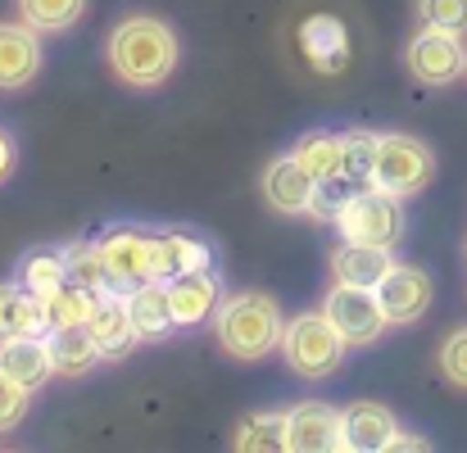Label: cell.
<instances>
[{"label": "cell", "instance_id": "obj_18", "mask_svg": "<svg viewBox=\"0 0 467 453\" xmlns=\"http://www.w3.org/2000/svg\"><path fill=\"white\" fill-rule=\"evenodd\" d=\"M213 268V250L191 232H155V282H172L182 273Z\"/></svg>", "mask_w": 467, "mask_h": 453}, {"label": "cell", "instance_id": "obj_3", "mask_svg": "<svg viewBox=\"0 0 467 453\" xmlns=\"http://www.w3.org/2000/svg\"><path fill=\"white\" fill-rule=\"evenodd\" d=\"M282 354H286V367H291V372H300V376H309V381H322V376H331V372L345 363L349 345H345V335L331 326V317L317 308V313H296V317L286 322V331H282Z\"/></svg>", "mask_w": 467, "mask_h": 453}, {"label": "cell", "instance_id": "obj_1", "mask_svg": "<svg viewBox=\"0 0 467 453\" xmlns=\"http://www.w3.org/2000/svg\"><path fill=\"white\" fill-rule=\"evenodd\" d=\"M177 32L155 14H128L109 32V68L137 91H155L177 68Z\"/></svg>", "mask_w": 467, "mask_h": 453}, {"label": "cell", "instance_id": "obj_27", "mask_svg": "<svg viewBox=\"0 0 467 453\" xmlns=\"http://www.w3.org/2000/svg\"><path fill=\"white\" fill-rule=\"evenodd\" d=\"M236 449H286V413H259V417H245L241 431H236Z\"/></svg>", "mask_w": 467, "mask_h": 453}, {"label": "cell", "instance_id": "obj_20", "mask_svg": "<svg viewBox=\"0 0 467 453\" xmlns=\"http://www.w3.org/2000/svg\"><path fill=\"white\" fill-rule=\"evenodd\" d=\"M0 372L23 381L27 390H36L50 372V354H46V335H9L0 340Z\"/></svg>", "mask_w": 467, "mask_h": 453}, {"label": "cell", "instance_id": "obj_4", "mask_svg": "<svg viewBox=\"0 0 467 453\" xmlns=\"http://www.w3.org/2000/svg\"><path fill=\"white\" fill-rule=\"evenodd\" d=\"M431 177H436V154H431L427 141L404 137V132L377 137V159H372V177H368L372 186H381V190L409 200V195H418Z\"/></svg>", "mask_w": 467, "mask_h": 453}, {"label": "cell", "instance_id": "obj_7", "mask_svg": "<svg viewBox=\"0 0 467 453\" xmlns=\"http://www.w3.org/2000/svg\"><path fill=\"white\" fill-rule=\"evenodd\" d=\"M322 313L331 317V326L345 335L349 349H368L381 340V331L390 326L381 304H377V291L368 286H349V282H331L327 300H322Z\"/></svg>", "mask_w": 467, "mask_h": 453}, {"label": "cell", "instance_id": "obj_11", "mask_svg": "<svg viewBox=\"0 0 467 453\" xmlns=\"http://www.w3.org/2000/svg\"><path fill=\"white\" fill-rule=\"evenodd\" d=\"M168 286V308H172V322L177 326H200L218 313L223 304V282L213 277V268H200V273H182Z\"/></svg>", "mask_w": 467, "mask_h": 453}, {"label": "cell", "instance_id": "obj_29", "mask_svg": "<svg viewBox=\"0 0 467 453\" xmlns=\"http://www.w3.org/2000/svg\"><path fill=\"white\" fill-rule=\"evenodd\" d=\"M372 159H377V137L372 132H345V172L363 186H372Z\"/></svg>", "mask_w": 467, "mask_h": 453}, {"label": "cell", "instance_id": "obj_23", "mask_svg": "<svg viewBox=\"0 0 467 453\" xmlns=\"http://www.w3.org/2000/svg\"><path fill=\"white\" fill-rule=\"evenodd\" d=\"M18 286L36 300H50L55 291L68 286V268H64V250H32L18 263Z\"/></svg>", "mask_w": 467, "mask_h": 453}, {"label": "cell", "instance_id": "obj_22", "mask_svg": "<svg viewBox=\"0 0 467 453\" xmlns=\"http://www.w3.org/2000/svg\"><path fill=\"white\" fill-rule=\"evenodd\" d=\"M296 159L313 172V181H331V177H349L345 172V132H309L300 137Z\"/></svg>", "mask_w": 467, "mask_h": 453}, {"label": "cell", "instance_id": "obj_19", "mask_svg": "<svg viewBox=\"0 0 467 453\" xmlns=\"http://www.w3.org/2000/svg\"><path fill=\"white\" fill-rule=\"evenodd\" d=\"M46 331H50L46 300L27 295L18 282H0V340H9V335H46Z\"/></svg>", "mask_w": 467, "mask_h": 453}, {"label": "cell", "instance_id": "obj_33", "mask_svg": "<svg viewBox=\"0 0 467 453\" xmlns=\"http://www.w3.org/2000/svg\"><path fill=\"white\" fill-rule=\"evenodd\" d=\"M390 449H431V445H427V440H422V436H404V431H400V436H395V445H390Z\"/></svg>", "mask_w": 467, "mask_h": 453}, {"label": "cell", "instance_id": "obj_30", "mask_svg": "<svg viewBox=\"0 0 467 453\" xmlns=\"http://www.w3.org/2000/svg\"><path fill=\"white\" fill-rule=\"evenodd\" d=\"M27 395H32V390H27L23 381H14V376L0 372V436L14 431V427L27 417Z\"/></svg>", "mask_w": 467, "mask_h": 453}, {"label": "cell", "instance_id": "obj_17", "mask_svg": "<svg viewBox=\"0 0 467 453\" xmlns=\"http://www.w3.org/2000/svg\"><path fill=\"white\" fill-rule=\"evenodd\" d=\"M87 331H91V340H96V349H100L105 358H123V354H132V345L141 340L137 326H132V313H128V295H105L100 308L91 313Z\"/></svg>", "mask_w": 467, "mask_h": 453}, {"label": "cell", "instance_id": "obj_13", "mask_svg": "<svg viewBox=\"0 0 467 453\" xmlns=\"http://www.w3.org/2000/svg\"><path fill=\"white\" fill-rule=\"evenodd\" d=\"M41 73V41L27 23H0V91H23Z\"/></svg>", "mask_w": 467, "mask_h": 453}, {"label": "cell", "instance_id": "obj_21", "mask_svg": "<svg viewBox=\"0 0 467 453\" xmlns=\"http://www.w3.org/2000/svg\"><path fill=\"white\" fill-rule=\"evenodd\" d=\"M128 313H132V326L141 340H163L168 331H177L163 282H141L137 291H128Z\"/></svg>", "mask_w": 467, "mask_h": 453}, {"label": "cell", "instance_id": "obj_8", "mask_svg": "<svg viewBox=\"0 0 467 453\" xmlns=\"http://www.w3.org/2000/svg\"><path fill=\"white\" fill-rule=\"evenodd\" d=\"M404 64L409 73L422 82V87H450L467 73V46L459 32H441V27H422L409 50H404Z\"/></svg>", "mask_w": 467, "mask_h": 453}, {"label": "cell", "instance_id": "obj_16", "mask_svg": "<svg viewBox=\"0 0 467 453\" xmlns=\"http://www.w3.org/2000/svg\"><path fill=\"white\" fill-rule=\"evenodd\" d=\"M46 354H50V372L55 376H87L105 358L87 326H50L46 331Z\"/></svg>", "mask_w": 467, "mask_h": 453}, {"label": "cell", "instance_id": "obj_2", "mask_svg": "<svg viewBox=\"0 0 467 453\" xmlns=\"http://www.w3.org/2000/svg\"><path fill=\"white\" fill-rule=\"evenodd\" d=\"M213 331H218V345L223 354L241 358V363H259L268 358L273 349H282V331H286V317H282V304L264 291H241V295H227L213 313Z\"/></svg>", "mask_w": 467, "mask_h": 453}, {"label": "cell", "instance_id": "obj_31", "mask_svg": "<svg viewBox=\"0 0 467 453\" xmlns=\"http://www.w3.org/2000/svg\"><path fill=\"white\" fill-rule=\"evenodd\" d=\"M441 372L450 386L467 390V326H459L445 345H441Z\"/></svg>", "mask_w": 467, "mask_h": 453}, {"label": "cell", "instance_id": "obj_15", "mask_svg": "<svg viewBox=\"0 0 467 453\" xmlns=\"http://www.w3.org/2000/svg\"><path fill=\"white\" fill-rule=\"evenodd\" d=\"M390 268H395L390 245L345 241V245L331 254V277H336V282H349V286H368V291H377V282H381Z\"/></svg>", "mask_w": 467, "mask_h": 453}, {"label": "cell", "instance_id": "obj_14", "mask_svg": "<svg viewBox=\"0 0 467 453\" xmlns=\"http://www.w3.org/2000/svg\"><path fill=\"white\" fill-rule=\"evenodd\" d=\"M313 172L296 159V154H282L268 163L264 172V195L277 213H309V200H313Z\"/></svg>", "mask_w": 467, "mask_h": 453}, {"label": "cell", "instance_id": "obj_9", "mask_svg": "<svg viewBox=\"0 0 467 453\" xmlns=\"http://www.w3.org/2000/svg\"><path fill=\"white\" fill-rule=\"evenodd\" d=\"M400 436V422L386 404H372V399H358L349 408H340V453H381L395 445Z\"/></svg>", "mask_w": 467, "mask_h": 453}, {"label": "cell", "instance_id": "obj_28", "mask_svg": "<svg viewBox=\"0 0 467 453\" xmlns=\"http://www.w3.org/2000/svg\"><path fill=\"white\" fill-rule=\"evenodd\" d=\"M418 23L441 32H467V0H418Z\"/></svg>", "mask_w": 467, "mask_h": 453}, {"label": "cell", "instance_id": "obj_12", "mask_svg": "<svg viewBox=\"0 0 467 453\" xmlns=\"http://www.w3.org/2000/svg\"><path fill=\"white\" fill-rule=\"evenodd\" d=\"M340 440V408L331 404H296L286 408V453H327Z\"/></svg>", "mask_w": 467, "mask_h": 453}, {"label": "cell", "instance_id": "obj_10", "mask_svg": "<svg viewBox=\"0 0 467 453\" xmlns=\"http://www.w3.org/2000/svg\"><path fill=\"white\" fill-rule=\"evenodd\" d=\"M377 304L386 313L390 326H409L431 308V277L413 263H395L381 282H377Z\"/></svg>", "mask_w": 467, "mask_h": 453}, {"label": "cell", "instance_id": "obj_26", "mask_svg": "<svg viewBox=\"0 0 467 453\" xmlns=\"http://www.w3.org/2000/svg\"><path fill=\"white\" fill-rule=\"evenodd\" d=\"M105 295H96V291H87V286H64V291H55L46 308H50V326H87L91 322V313L100 308Z\"/></svg>", "mask_w": 467, "mask_h": 453}, {"label": "cell", "instance_id": "obj_24", "mask_svg": "<svg viewBox=\"0 0 467 453\" xmlns=\"http://www.w3.org/2000/svg\"><path fill=\"white\" fill-rule=\"evenodd\" d=\"M18 23H27L32 32H64L82 18L87 0H14Z\"/></svg>", "mask_w": 467, "mask_h": 453}, {"label": "cell", "instance_id": "obj_5", "mask_svg": "<svg viewBox=\"0 0 467 453\" xmlns=\"http://www.w3.org/2000/svg\"><path fill=\"white\" fill-rule=\"evenodd\" d=\"M345 241H363V245H390L404 236V200L381 190V186H358L349 195V204L336 218Z\"/></svg>", "mask_w": 467, "mask_h": 453}, {"label": "cell", "instance_id": "obj_32", "mask_svg": "<svg viewBox=\"0 0 467 453\" xmlns=\"http://www.w3.org/2000/svg\"><path fill=\"white\" fill-rule=\"evenodd\" d=\"M14 163H18V150H14V141H9V132H0V186L14 177Z\"/></svg>", "mask_w": 467, "mask_h": 453}, {"label": "cell", "instance_id": "obj_6", "mask_svg": "<svg viewBox=\"0 0 467 453\" xmlns=\"http://www.w3.org/2000/svg\"><path fill=\"white\" fill-rule=\"evenodd\" d=\"M96 250L105 259V273H109V291L114 295H128L141 282H155V232L123 222V227L100 232Z\"/></svg>", "mask_w": 467, "mask_h": 453}, {"label": "cell", "instance_id": "obj_25", "mask_svg": "<svg viewBox=\"0 0 467 453\" xmlns=\"http://www.w3.org/2000/svg\"><path fill=\"white\" fill-rule=\"evenodd\" d=\"M64 268H68V282H73V286H87V291H96V295H114V291H109V273H105V259H100L96 241L64 245Z\"/></svg>", "mask_w": 467, "mask_h": 453}]
</instances>
